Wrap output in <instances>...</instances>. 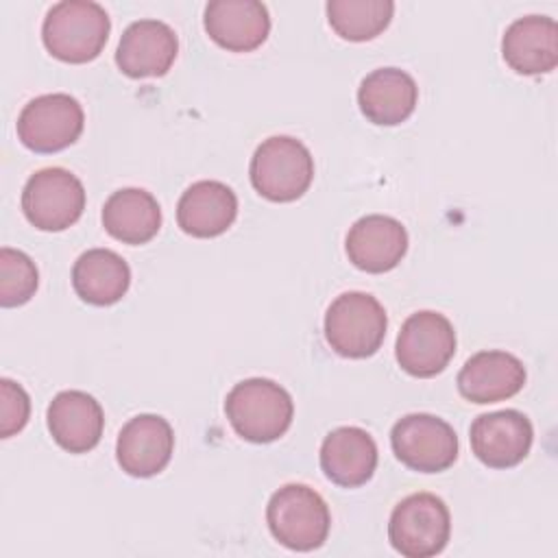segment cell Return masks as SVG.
Returning a JSON list of instances; mask_svg holds the SVG:
<instances>
[{"label":"cell","instance_id":"obj_21","mask_svg":"<svg viewBox=\"0 0 558 558\" xmlns=\"http://www.w3.org/2000/svg\"><path fill=\"white\" fill-rule=\"evenodd\" d=\"M238 216V196L222 181H196L179 198L177 222L192 238H216Z\"/></svg>","mask_w":558,"mask_h":558},{"label":"cell","instance_id":"obj_25","mask_svg":"<svg viewBox=\"0 0 558 558\" xmlns=\"http://www.w3.org/2000/svg\"><path fill=\"white\" fill-rule=\"evenodd\" d=\"M39 286V272L35 262L17 251L2 246L0 248V305L17 307L31 301Z\"/></svg>","mask_w":558,"mask_h":558},{"label":"cell","instance_id":"obj_15","mask_svg":"<svg viewBox=\"0 0 558 558\" xmlns=\"http://www.w3.org/2000/svg\"><path fill=\"white\" fill-rule=\"evenodd\" d=\"M203 24L209 39L231 52H251L270 33L268 9L257 0H214L205 7Z\"/></svg>","mask_w":558,"mask_h":558},{"label":"cell","instance_id":"obj_6","mask_svg":"<svg viewBox=\"0 0 558 558\" xmlns=\"http://www.w3.org/2000/svg\"><path fill=\"white\" fill-rule=\"evenodd\" d=\"M451 536L449 508L434 493H414L401 499L388 521V541L405 558H432Z\"/></svg>","mask_w":558,"mask_h":558},{"label":"cell","instance_id":"obj_18","mask_svg":"<svg viewBox=\"0 0 558 558\" xmlns=\"http://www.w3.org/2000/svg\"><path fill=\"white\" fill-rule=\"evenodd\" d=\"M504 61L525 76L547 74L558 63V26L547 15L514 20L501 39Z\"/></svg>","mask_w":558,"mask_h":558},{"label":"cell","instance_id":"obj_16","mask_svg":"<svg viewBox=\"0 0 558 558\" xmlns=\"http://www.w3.org/2000/svg\"><path fill=\"white\" fill-rule=\"evenodd\" d=\"M525 384L523 362L508 351H480L458 373V390L471 403H497Z\"/></svg>","mask_w":558,"mask_h":558},{"label":"cell","instance_id":"obj_23","mask_svg":"<svg viewBox=\"0 0 558 558\" xmlns=\"http://www.w3.org/2000/svg\"><path fill=\"white\" fill-rule=\"evenodd\" d=\"M102 227L124 244H146L161 227L159 203L142 187L118 190L102 207Z\"/></svg>","mask_w":558,"mask_h":558},{"label":"cell","instance_id":"obj_19","mask_svg":"<svg viewBox=\"0 0 558 558\" xmlns=\"http://www.w3.org/2000/svg\"><path fill=\"white\" fill-rule=\"evenodd\" d=\"M320 469L338 486L357 488L377 469V445L373 436L355 425L329 432L320 445Z\"/></svg>","mask_w":558,"mask_h":558},{"label":"cell","instance_id":"obj_14","mask_svg":"<svg viewBox=\"0 0 558 558\" xmlns=\"http://www.w3.org/2000/svg\"><path fill=\"white\" fill-rule=\"evenodd\" d=\"M349 262L364 272H388L392 270L408 251L405 227L390 216L371 214L353 222L347 233Z\"/></svg>","mask_w":558,"mask_h":558},{"label":"cell","instance_id":"obj_5","mask_svg":"<svg viewBox=\"0 0 558 558\" xmlns=\"http://www.w3.org/2000/svg\"><path fill=\"white\" fill-rule=\"evenodd\" d=\"M386 310L368 292H344L325 314V340L342 357L362 360L379 351L386 338Z\"/></svg>","mask_w":558,"mask_h":558},{"label":"cell","instance_id":"obj_13","mask_svg":"<svg viewBox=\"0 0 558 558\" xmlns=\"http://www.w3.org/2000/svg\"><path fill=\"white\" fill-rule=\"evenodd\" d=\"M179 52L174 31L161 20H137L126 26L116 50V63L131 78L163 76Z\"/></svg>","mask_w":558,"mask_h":558},{"label":"cell","instance_id":"obj_24","mask_svg":"<svg viewBox=\"0 0 558 558\" xmlns=\"http://www.w3.org/2000/svg\"><path fill=\"white\" fill-rule=\"evenodd\" d=\"M390 0H329L327 20L347 41H368L384 33L392 20Z\"/></svg>","mask_w":558,"mask_h":558},{"label":"cell","instance_id":"obj_10","mask_svg":"<svg viewBox=\"0 0 558 558\" xmlns=\"http://www.w3.org/2000/svg\"><path fill=\"white\" fill-rule=\"evenodd\" d=\"M456 353V331L447 316L423 310L405 318L397 336L395 355L399 366L412 377H434L442 373Z\"/></svg>","mask_w":558,"mask_h":558},{"label":"cell","instance_id":"obj_8","mask_svg":"<svg viewBox=\"0 0 558 558\" xmlns=\"http://www.w3.org/2000/svg\"><path fill=\"white\" fill-rule=\"evenodd\" d=\"M392 453L401 464L418 473H440L458 458V436L453 427L434 414H405L390 432Z\"/></svg>","mask_w":558,"mask_h":558},{"label":"cell","instance_id":"obj_11","mask_svg":"<svg viewBox=\"0 0 558 558\" xmlns=\"http://www.w3.org/2000/svg\"><path fill=\"white\" fill-rule=\"evenodd\" d=\"M471 449L490 469L517 466L532 447L534 429L519 410H497L480 414L471 423Z\"/></svg>","mask_w":558,"mask_h":558},{"label":"cell","instance_id":"obj_2","mask_svg":"<svg viewBox=\"0 0 558 558\" xmlns=\"http://www.w3.org/2000/svg\"><path fill=\"white\" fill-rule=\"evenodd\" d=\"M109 31L111 22L105 7L92 0H63L48 9L41 39L54 59L87 63L102 52Z\"/></svg>","mask_w":558,"mask_h":558},{"label":"cell","instance_id":"obj_9","mask_svg":"<svg viewBox=\"0 0 558 558\" xmlns=\"http://www.w3.org/2000/svg\"><path fill=\"white\" fill-rule=\"evenodd\" d=\"M83 124L85 113L74 96L44 94L20 111L17 137L35 153H59L81 137Z\"/></svg>","mask_w":558,"mask_h":558},{"label":"cell","instance_id":"obj_1","mask_svg":"<svg viewBox=\"0 0 558 558\" xmlns=\"http://www.w3.org/2000/svg\"><path fill=\"white\" fill-rule=\"evenodd\" d=\"M225 414L235 434L248 442H272L292 425L290 392L272 379L251 377L235 384L225 399Z\"/></svg>","mask_w":558,"mask_h":558},{"label":"cell","instance_id":"obj_7","mask_svg":"<svg viewBox=\"0 0 558 558\" xmlns=\"http://www.w3.org/2000/svg\"><path fill=\"white\" fill-rule=\"evenodd\" d=\"M85 209V187L65 168H44L31 174L22 190V211L39 231H63Z\"/></svg>","mask_w":558,"mask_h":558},{"label":"cell","instance_id":"obj_22","mask_svg":"<svg viewBox=\"0 0 558 558\" xmlns=\"http://www.w3.org/2000/svg\"><path fill=\"white\" fill-rule=\"evenodd\" d=\"M131 286L129 264L109 248H89L74 262L72 288L89 305H113Z\"/></svg>","mask_w":558,"mask_h":558},{"label":"cell","instance_id":"obj_20","mask_svg":"<svg viewBox=\"0 0 558 558\" xmlns=\"http://www.w3.org/2000/svg\"><path fill=\"white\" fill-rule=\"evenodd\" d=\"M418 102L414 78L399 68H379L366 74L357 87V105L364 118L379 126L405 122Z\"/></svg>","mask_w":558,"mask_h":558},{"label":"cell","instance_id":"obj_26","mask_svg":"<svg viewBox=\"0 0 558 558\" xmlns=\"http://www.w3.org/2000/svg\"><path fill=\"white\" fill-rule=\"evenodd\" d=\"M0 436L9 438L24 429L31 416L28 392L13 379H0Z\"/></svg>","mask_w":558,"mask_h":558},{"label":"cell","instance_id":"obj_17","mask_svg":"<svg viewBox=\"0 0 558 558\" xmlns=\"http://www.w3.org/2000/svg\"><path fill=\"white\" fill-rule=\"evenodd\" d=\"M48 432L70 453L92 451L102 436L105 414L100 403L83 390L59 392L46 412Z\"/></svg>","mask_w":558,"mask_h":558},{"label":"cell","instance_id":"obj_12","mask_svg":"<svg viewBox=\"0 0 558 558\" xmlns=\"http://www.w3.org/2000/svg\"><path fill=\"white\" fill-rule=\"evenodd\" d=\"M174 451V432L159 414H137L118 434L116 458L124 473L153 477L161 473Z\"/></svg>","mask_w":558,"mask_h":558},{"label":"cell","instance_id":"obj_3","mask_svg":"<svg viewBox=\"0 0 558 558\" xmlns=\"http://www.w3.org/2000/svg\"><path fill=\"white\" fill-rule=\"evenodd\" d=\"M248 174L259 196L272 203H290L312 185L314 157L296 137L272 135L255 148Z\"/></svg>","mask_w":558,"mask_h":558},{"label":"cell","instance_id":"obj_4","mask_svg":"<svg viewBox=\"0 0 558 558\" xmlns=\"http://www.w3.org/2000/svg\"><path fill=\"white\" fill-rule=\"evenodd\" d=\"M270 534L294 551L318 549L331 527L325 499L305 484H286L272 493L266 506Z\"/></svg>","mask_w":558,"mask_h":558}]
</instances>
